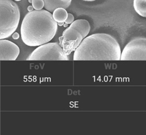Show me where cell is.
<instances>
[{
	"label": "cell",
	"mask_w": 146,
	"mask_h": 135,
	"mask_svg": "<svg viewBox=\"0 0 146 135\" xmlns=\"http://www.w3.org/2000/svg\"><path fill=\"white\" fill-rule=\"evenodd\" d=\"M70 27L78 30L84 39L88 36L91 29L89 22L85 19H78L73 21Z\"/></svg>",
	"instance_id": "9"
},
{
	"label": "cell",
	"mask_w": 146,
	"mask_h": 135,
	"mask_svg": "<svg viewBox=\"0 0 146 135\" xmlns=\"http://www.w3.org/2000/svg\"><path fill=\"white\" fill-rule=\"evenodd\" d=\"M121 48L115 39L106 33H95L85 38L74 51L75 61H117Z\"/></svg>",
	"instance_id": "2"
},
{
	"label": "cell",
	"mask_w": 146,
	"mask_h": 135,
	"mask_svg": "<svg viewBox=\"0 0 146 135\" xmlns=\"http://www.w3.org/2000/svg\"><path fill=\"white\" fill-rule=\"evenodd\" d=\"M19 46L7 39H0V61H15L19 55Z\"/></svg>",
	"instance_id": "7"
},
{
	"label": "cell",
	"mask_w": 146,
	"mask_h": 135,
	"mask_svg": "<svg viewBox=\"0 0 146 135\" xmlns=\"http://www.w3.org/2000/svg\"><path fill=\"white\" fill-rule=\"evenodd\" d=\"M64 22H57V24H58V25L60 26H62L64 25Z\"/></svg>",
	"instance_id": "16"
},
{
	"label": "cell",
	"mask_w": 146,
	"mask_h": 135,
	"mask_svg": "<svg viewBox=\"0 0 146 135\" xmlns=\"http://www.w3.org/2000/svg\"><path fill=\"white\" fill-rule=\"evenodd\" d=\"M74 20V17L72 13H68L67 19L65 21V23L68 24H71Z\"/></svg>",
	"instance_id": "13"
},
{
	"label": "cell",
	"mask_w": 146,
	"mask_h": 135,
	"mask_svg": "<svg viewBox=\"0 0 146 135\" xmlns=\"http://www.w3.org/2000/svg\"><path fill=\"white\" fill-rule=\"evenodd\" d=\"M14 1H21V0H14Z\"/></svg>",
	"instance_id": "20"
},
{
	"label": "cell",
	"mask_w": 146,
	"mask_h": 135,
	"mask_svg": "<svg viewBox=\"0 0 146 135\" xmlns=\"http://www.w3.org/2000/svg\"><path fill=\"white\" fill-rule=\"evenodd\" d=\"M32 6L35 10H41L44 7V3L43 0H33Z\"/></svg>",
	"instance_id": "12"
},
{
	"label": "cell",
	"mask_w": 146,
	"mask_h": 135,
	"mask_svg": "<svg viewBox=\"0 0 146 135\" xmlns=\"http://www.w3.org/2000/svg\"><path fill=\"white\" fill-rule=\"evenodd\" d=\"M83 39L78 30L70 27L64 31L62 36L59 39L60 45L67 56L76 50Z\"/></svg>",
	"instance_id": "6"
},
{
	"label": "cell",
	"mask_w": 146,
	"mask_h": 135,
	"mask_svg": "<svg viewBox=\"0 0 146 135\" xmlns=\"http://www.w3.org/2000/svg\"><path fill=\"white\" fill-rule=\"evenodd\" d=\"M33 9H34V8H33V7L32 6H31V5L28 6V7H27V10L29 11V12L33 11Z\"/></svg>",
	"instance_id": "15"
},
{
	"label": "cell",
	"mask_w": 146,
	"mask_h": 135,
	"mask_svg": "<svg viewBox=\"0 0 146 135\" xmlns=\"http://www.w3.org/2000/svg\"><path fill=\"white\" fill-rule=\"evenodd\" d=\"M68 24H66V23H64V25H63V26H64V27H68Z\"/></svg>",
	"instance_id": "17"
},
{
	"label": "cell",
	"mask_w": 146,
	"mask_h": 135,
	"mask_svg": "<svg viewBox=\"0 0 146 135\" xmlns=\"http://www.w3.org/2000/svg\"><path fill=\"white\" fill-rule=\"evenodd\" d=\"M27 61H68V56L57 43H47L35 49Z\"/></svg>",
	"instance_id": "4"
},
{
	"label": "cell",
	"mask_w": 146,
	"mask_h": 135,
	"mask_svg": "<svg viewBox=\"0 0 146 135\" xmlns=\"http://www.w3.org/2000/svg\"><path fill=\"white\" fill-rule=\"evenodd\" d=\"M20 35L18 33L14 32L13 34V36H12V37L15 40H17L19 38Z\"/></svg>",
	"instance_id": "14"
},
{
	"label": "cell",
	"mask_w": 146,
	"mask_h": 135,
	"mask_svg": "<svg viewBox=\"0 0 146 135\" xmlns=\"http://www.w3.org/2000/svg\"><path fill=\"white\" fill-rule=\"evenodd\" d=\"M83 1H96V0H83Z\"/></svg>",
	"instance_id": "18"
},
{
	"label": "cell",
	"mask_w": 146,
	"mask_h": 135,
	"mask_svg": "<svg viewBox=\"0 0 146 135\" xmlns=\"http://www.w3.org/2000/svg\"><path fill=\"white\" fill-rule=\"evenodd\" d=\"M68 13L63 8H58L53 12V17L56 22H64L67 19Z\"/></svg>",
	"instance_id": "10"
},
{
	"label": "cell",
	"mask_w": 146,
	"mask_h": 135,
	"mask_svg": "<svg viewBox=\"0 0 146 135\" xmlns=\"http://www.w3.org/2000/svg\"><path fill=\"white\" fill-rule=\"evenodd\" d=\"M121 61H146V38H137L129 42L121 54Z\"/></svg>",
	"instance_id": "5"
},
{
	"label": "cell",
	"mask_w": 146,
	"mask_h": 135,
	"mask_svg": "<svg viewBox=\"0 0 146 135\" xmlns=\"http://www.w3.org/2000/svg\"><path fill=\"white\" fill-rule=\"evenodd\" d=\"M57 29L58 24L50 12L44 9L33 10L23 19L21 27V39L27 46H39L51 41Z\"/></svg>",
	"instance_id": "1"
},
{
	"label": "cell",
	"mask_w": 146,
	"mask_h": 135,
	"mask_svg": "<svg viewBox=\"0 0 146 135\" xmlns=\"http://www.w3.org/2000/svg\"><path fill=\"white\" fill-rule=\"evenodd\" d=\"M133 6L138 14L146 17V0H134Z\"/></svg>",
	"instance_id": "11"
},
{
	"label": "cell",
	"mask_w": 146,
	"mask_h": 135,
	"mask_svg": "<svg viewBox=\"0 0 146 135\" xmlns=\"http://www.w3.org/2000/svg\"><path fill=\"white\" fill-rule=\"evenodd\" d=\"M44 7L47 11L53 12L58 8L66 9L70 6L72 0H43Z\"/></svg>",
	"instance_id": "8"
},
{
	"label": "cell",
	"mask_w": 146,
	"mask_h": 135,
	"mask_svg": "<svg viewBox=\"0 0 146 135\" xmlns=\"http://www.w3.org/2000/svg\"><path fill=\"white\" fill-rule=\"evenodd\" d=\"M32 1L33 0H28V2L31 3H32Z\"/></svg>",
	"instance_id": "19"
},
{
	"label": "cell",
	"mask_w": 146,
	"mask_h": 135,
	"mask_svg": "<svg viewBox=\"0 0 146 135\" xmlns=\"http://www.w3.org/2000/svg\"><path fill=\"white\" fill-rule=\"evenodd\" d=\"M20 10L13 0H0V39L10 37L18 28Z\"/></svg>",
	"instance_id": "3"
}]
</instances>
